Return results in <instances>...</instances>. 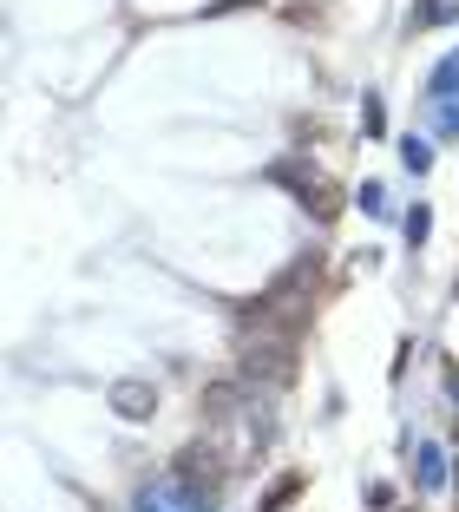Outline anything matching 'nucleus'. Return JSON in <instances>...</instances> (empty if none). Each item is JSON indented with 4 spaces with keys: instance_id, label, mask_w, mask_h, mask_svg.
<instances>
[{
    "instance_id": "12",
    "label": "nucleus",
    "mask_w": 459,
    "mask_h": 512,
    "mask_svg": "<svg viewBox=\"0 0 459 512\" xmlns=\"http://www.w3.org/2000/svg\"><path fill=\"white\" fill-rule=\"evenodd\" d=\"M355 204H361V211H368V217H387V211H394V204H387V184H361V191H355Z\"/></svg>"
},
{
    "instance_id": "11",
    "label": "nucleus",
    "mask_w": 459,
    "mask_h": 512,
    "mask_svg": "<svg viewBox=\"0 0 459 512\" xmlns=\"http://www.w3.org/2000/svg\"><path fill=\"white\" fill-rule=\"evenodd\" d=\"M400 165H407V171L420 178V171L433 165V145H427V138H400Z\"/></svg>"
},
{
    "instance_id": "3",
    "label": "nucleus",
    "mask_w": 459,
    "mask_h": 512,
    "mask_svg": "<svg viewBox=\"0 0 459 512\" xmlns=\"http://www.w3.org/2000/svg\"><path fill=\"white\" fill-rule=\"evenodd\" d=\"M269 184H282V191L296 197L302 211H315L322 224H328V217L341 211V191H335V178H328L322 165H309L302 151H289V158H276V165H269Z\"/></svg>"
},
{
    "instance_id": "17",
    "label": "nucleus",
    "mask_w": 459,
    "mask_h": 512,
    "mask_svg": "<svg viewBox=\"0 0 459 512\" xmlns=\"http://www.w3.org/2000/svg\"><path fill=\"white\" fill-rule=\"evenodd\" d=\"M453 296H459V276H453Z\"/></svg>"
},
{
    "instance_id": "15",
    "label": "nucleus",
    "mask_w": 459,
    "mask_h": 512,
    "mask_svg": "<svg viewBox=\"0 0 459 512\" xmlns=\"http://www.w3.org/2000/svg\"><path fill=\"white\" fill-rule=\"evenodd\" d=\"M433 125H440L446 138H459V92H453V99H440V112H433Z\"/></svg>"
},
{
    "instance_id": "6",
    "label": "nucleus",
    "mask_w": 459,
    "mask_h": 512,
    "mask_svg": "<svg viewBox=\"0 0 459 512\" xmlns=\"http://www.w3.org/2000/svg\"><path fill=\"white\" fill-rule=\"evenodd\" d=\"M112 414L119 421H151L158 414V388L151 381H112Z\"/></svg>"
},
{
    "instance_id": "5",
    "label": "nucleus",
    "mask_w": 459,
    "mask_h": 512,
    "mask_svg": "<svg viewBox=\"0 0 459 512\" xmlns=\"http://www.w3.org/2000/svg\"><path fill=\"white\" fill-rule=\"evenodd\" d=\"M256 388L250 381H210L204 388V421H237V407H250Z\"/></svg>"
},
{
    "instance_id": "4",
    "label": "nucleus",
    "mask_w": 459,
    "mask_h": 512,
    "mask_svg": "<svg viewBox=\"0 0 459 512\" xmlns=\"http://www.w3.org/2000/svg\"><path fill=\"white\" fill-rule=\"evenodd\" d=\"M171 480H178V493H184V506H191V512H217V499H223V460L210 447H184L178 460H171Z\"/></svg>"
},
{
    "instance_id": "2",
    "label": "nucleus",
    "mask_w": 459,
    "mask_h": 512,
    "mask_svg": "<svg viewBox=\"0 0 459 512\" xmlns=\"http://www.w3.org/2000/svg\"><path fill=\"white\" fill-rule=\"evenodd\" d=\"M296 342H302V335H289V329H256V335H243V348H237V381H250V388H289V381H296Z\"/></svg>"
},
{
    "instance_id": "14",
    "label": "nucleus",
    "mask_w": 459,
    "mask_h": 512,
    "mask_svg": "<svg viewBox=\"0 0 459 512\" xmlns=\"http://www.w3.org/2000/svg\"><path fill=\"white\" fill-rule=\"evenodd\" d=\"M361 132H368V138H381V132H387V112H381V99H361Z\"/></svg>"
},
{
    "instance_id": "16",
    "label": "nucleus",
    "mask_w": 459,
    "mask_h": 512,
    "mask_svg": "<svg viewBox=\"0 0 459 512\" xmlns=\"http://www.w3.org/2000/svg\"><path fill=\"white\" fill-rule=\"evenodd\" d=\"M446 394H453V401H459V368H453V375H446Z\"/></svg>"
},
{
    "instance_id": "10",
    "label": "nucleus",
    "mask_w": 459,
    "mask_h": 512,
    "mask_svg": "<svg viewBox=\"0 0 459 512\" xmlns=\"http://www.w3.org/2000/svg\"><path fill=\"white\" fill-rule=\"evenodd\" d=\"M427 92H433V99H453V92H459V46H453V53H446V60L427 73Z\"/></svg>"
},
{
    "instance_id": "7",
    "label": "nucleus",
    "mask_w": 459,
    "mask_h": 512,
    "mask_svg": "<svg viewBox=\"0 0 459 512\" xmlns=\"http://www.w3.org/2000/svg\"><path fill=\"white\" fill-rule=\"evenodd\" d=\"M446 473H453L446 447H440V440H420V447H414V480H420V493H440Z\"/></svg>"
},
{
    "instance_id": "8",
    "label": "nucleus",
    "mask_w": 459,
    "mask_h": 512,
    "mask_svg": "<svg viewBox=\"0 0 459 512\" xmlns=\"http://www.w3.org/2000/svg\"><path fill=\"white\" fill-rule=\"evenodd\" d=\"M132 512H191L184 506V493H178V480H171V473H164V480H151L145 493L132 499Z\"/></svg>"
},
{
    "instance_id": "1",
    "label": "nucleus",
    "mask_w": 459,
    "mask_h": 512,
    "mask_svg": "<svg viewBox=\"0 0 459 512\" xmlns=\"http://www.w3.org/2000/svg\"><path fill=\"white\" fill-rule=\"evenodd\" d=\"M315 276H322V250H302L296 263H289V270L263 289V296L237 302V316L250 322V329H289V335H302V322H309V296H315Z\"/></svg>"
},
{
    "instance_id": "13",
    "label": "nucleus",
    "mask_w": 459,
    "mask_h": 512,
    "mask_svg": "<svg viewBox=\"0 0 459 512\" xmlns=\"http://www.w3.org/2000/svg\"><path fill=\"white\" fill-rule=\"evenodd\" d=\"M400 230H407V243H414V250H420V243L433 237V211H427V204H414V211H407V224H400Z\"/></svg>"
},
{
    "instance_id": "9",
    "label": "nucleus",
    "mask_w": 459,
    "mask_h": 512,
    "mask_svg": "<svg viewBox=\"0 0 459 512\" xmlns=\"http://www.w3.org/2000/svg\"><path fill=\"white\" fill-rule=\"evenodd\" d=\"M302 486H309V473H282V480H276V486H269V493H263V499H256V512H282V506H289V499H296V493H302Z\"/></svg>"
}]
</instances>
